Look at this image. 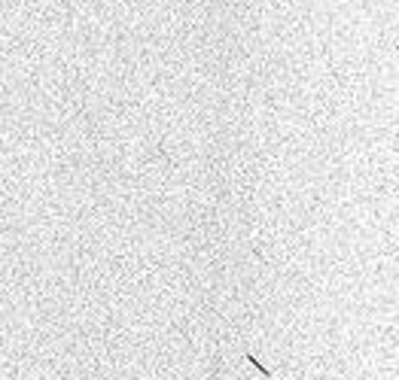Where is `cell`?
Wrapping results in <instances>:
<instances>
[{"instance_id": "6da1fadb", "label": "cell", "mask_w": 399, "mask_h": 380, "mask_svg": "<svg viewBox=\"0 0 399 380\" xmlns=\"http://www.w3.org/2000/svg\"><path fill=\"white\" fill-rule=\"evenodd\" d=\"M244 359H247V362H250V365H253V368H256V371H259V374H262L265 380H271V371H268V368H265V365H262L256 356H253V353H244Z\"/></svg>"}, {"instance_id": "7a4b0ae2", "label": "cell", "mask_w": 399, "mask_h": 380, "mask_svg": "<svg viewBox=\"0 0 399 380\" xmlns=\"http://www.w3.org/2000/svg\"><path fill=\"white\" fill-rule=\"evenodd\" d=\"M0 295H3V289H0Z\"/></svg>"}]
</instances>
